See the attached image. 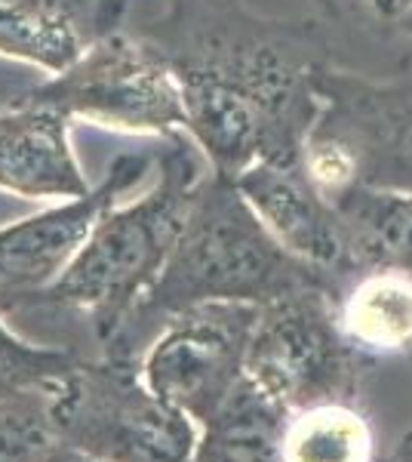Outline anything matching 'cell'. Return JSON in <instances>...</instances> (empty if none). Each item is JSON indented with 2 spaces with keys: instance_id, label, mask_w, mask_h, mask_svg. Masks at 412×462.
Wrapping results in <instances>:
<instances>
[{
  "instance_id": "cell-6",
  "label": "cell",
  "mask_w": 412,
  "mask_h": 462,
  "mask_svg": "<svg viewBox=\"0 0 412 462\" xmlns=\"http://www.w3.org/2000/svg\"><path fill=\"white\" fill-rule=\"evenodd\" d=\"M74 124L167 143L185 133V99L167 56L145 32L96 37L65 71L34 87Z\"/></svg>"
},
{
  "instance_id": "cell-14",
  "label": "cell",
  "mask_w": 412,
  "mask_h": 462,
  "mask_svg": "<svg viewBox=\"0 0 412 462\" xmlns=\"http://www.w3.org/2000/svg\"><path fill=\"white\" fill-rule=\"evenodd\" d=\"M354 272L394 268L412 274V191L354 185L333 200Z\"/></svg>"
},
{
  "instance_id": "cell-11",
  "label": "cell",
  "mask_w": 412,
  "mask_h": 462,
  "mask_svg": "<svg viewBox=\"0 0 412 462\" xmlns=\"http://www.w3.org/2000/svg\"><path fill=\"white\" fill-rule=\"evenodd\" d=\"M231 182L289 256L329 274H357L339 210L317 191L302 163H252Z\"/></svg>"
},
{
  "instance_id": "cell-1",
  "label": "cell",
  "mask_w": 412,
  "mask_h": 462,
  "mask_svg": "<svg viewBox=\"0 0 412 462\" xmlns=\"http://www.w3.org/2000/svg\"><path fill=\"white\" fill-rule=\"evenodd\" d=\"M145 34L185 99V133L213 173L302 163L335 69L320 19H271L243 0H167Z\"/></svg>"
},
{
  "instance_id": "cell-23",
  "label": "cell",
  "mask_w": 412,
  "mask_h": 462,
  "mask_svg": "<svg viewBox=\"0 0 412 462\" xmlns=\"http://www.w3.org/2000/svg\"><path fill=\"white\" fill-rule=\"evenodd\" d=\"M397 28H400L403 34H409V37H412V13H409V16L403 19V22H400V25H397Z\"/></svg>"
},
{
  "instance_id": "cell-18",
  "label": "cell",
  "mask_w": 412,
  "mask_h": 462,
  "mask_svg": "<svg viewBox=\"0 0 412 462\" xmlns=\"http://www.w3.org/2000/svg\"><path fill=\"white\" fill-rule=\"evenodd\" d=\"M80 357L71 348L37 346L22 339L6 315H0V392L43 389L52 392L74 370Z\"/></svg>"
},
{
  "instance_id": "cell-17",
  "label": "cell",
  "mask_w": 412,
  "mask_h": 462,
  "mask_svg": "<svg viewBox=\"0 0 412 462\" xmlns=\"http://www.w3.org/2000/svg\"><path fill=\"white\" fill-rule=\"evenodd\" d=\"M56 444L50 392H0V462H43Z\"/></svg>"
},
{
  "instance_id": "cell-9",
  "label": "cell",
  "mask_w": 412,
  "mask_h": 462,
  "mask_svg": "<svg viewBox=\"0 0 412 462\" xmlns=\"http://www.w3.org/2000/svg\"><path fill=\"white\" fill-rule=\"evenodd\" d=\"M157 167V154L124 152L84 198L47 204L0 226V315L32 309L65 274L87 235L111 204L139 189Z\"/></svg>"
},
{
  "instance_id": "cell-21",
  "label": "cell",
  "mask_w": 412,
  "mask_h": 462,
  "mask_svg": "<svg viewBox=\"0 0 412 462\" xmlns=\"http://www.w3.org/2000/svg\"><path fill=\"white\" fill-rule=\"evenodd\" d=\"M385 462H412V429L397 441L391 457H385Z\"/></svg>"
},
{
  "instance_id": "cell-7",
  "label": "cell",
  "mask_w": 412,
  "mask_h": 462,
  "mask_svg": "<svg viewBox=\"0 0 412 462\" xmlns=\"http://www.w3.org/2000/svg\"><path fill=\"white\" fill-rule=\"evenodd\" d=\"M363 357L342 333L329 284H314L259 309L243 374L283 413L351 401Z\"/></svg>"
},
{
  "instance_id": "cell-3",
  "label": "cell",
  "mask_w": 412,
  "mask_h": 462,
  "mask_svg": "<svg viewBox=\"0 0 412 462\" xmlns=\"http://www.w3.org/2000/svg\"><path fill=\"white\" fill-rule=\"evenodd\" d=\"M206 173L209 163L188 136L167 139L157 152L154 182L99 216L65 274L32 309L69 311L102 348L114 342L160 278Z\"/></svg>"
},
{
  "instance_id": "cell-16",
  "label": "cell",
  "mask_w": 412,
  "mask_h": 462,
  "mask_svg": "<svg viewBox=\"0 0 412 462\" xmlns=\"http://www.w3.org/2000/svg\"><path fill=\"white\" fill-rule=\"evenodd\" d=\"M287 462H372L376 441L366 416L351 401L311 407L287 422Z\"/></svg>"
},
{
  "instance_id": "cell-2",
  "label": "cell",
  "mask_w": 412,
  "mask_h": 462,
  "mask_svg": "<svg viewBox=\"0 0 412 462\" xmlns=\"http://www.w3.org/2000/svg\"><path fill=\"white\" fill-rule=\"evenodd\" d=\"M314 284L329 281L289 256L250 210L237 185L209 170L157 284L102 352L139 361L160 324L176 311L200 302L268 305Z\"/></svg>"
},
{
  "instance_id": "cell-20",
  "label": "cell",
  "mask_w": 412,
  "mask_h": 462,
  "mask_svg": "<svg viewBox=\"0 0 412 462\" xmlns=\"http://www.w3.org/2000/svg\"><path fill=\"white\" fill-rule=\"evenodd\" d=\"M43 462H102V459H96V457H89V453L78 450V447H69V444L59 441Z\"/></svg>"
},
{
  "instance_id": "cell-10",
  "label": "cell",
  "mask_w": 412,
  "mask_h": 462,
  "mask_svg": "<svg viewBox=\"0 0 412 462\" xmlns=\"http://www.w3.org/2000/svg\"><path fill=\"white\" fill-rule=\"evenodd\" d=\"M71 130V117L34 89L0 102V195L41 207L89 195Z\"/></svg>"
},
{
  "instance_id": "cell-19",
  "label": "cell",
  "mask_w": 412,
  "mask_h": 462,
  "mask_svg": "<svg viewBox=\"0 0 412 462\" xmlns=\"http://www.w3.org/2000/svg\"><path fill=\"white\" fill-rule=\"evenodd\" d=\"M366 19L379 25H400L412 13V0H351Z\"/></svg>"
},
{
  "instance_id": "cell-5",
  "label": "cell",
  "mask_w": 412,
  "mask_h": 462,
  "mask_svg": "<svg viewBox=\"0 0 412 462\" xmlns=\"http://www.w3.org/2000/svg\"><path fill=\"white\" fill-rule=\"evenodd\" d=\"M302 170L329 200L354 185L412 191V80L329 71Z\"/></svg>"
},
{
  "instance_id": "cell-4",
  "label": "cell",
  "mask_w": 412,
  "mask_h": 462,
  "mask_svg": "<svg viewBox=\"0 0 412 462\" xmlns=\"http://www.w3.org/2000/svg\"><path fill=\"white\" fill-rule=\"evenodd\" d=\"M62 444L102 462H191L200 426L148 389L136 357H80L50 392Z\"/></svg>"
},
{
  "instance_id": "cell-8",
  "label": "cell",
  "mask_w": 412,
  "mask_h": 462,
  "mask_svg": "<svg viewBox=\"0 0 412 462\" xmlns=\"http://www.w3.org/2000/svg\"><path fill=\"white\" fill-rule=\"evenodd\" d=\"M259 309L250 302H200L169 315L139 355L148 389L204 429L243 383Z\"/></svg>"
},
{
  "instance_id": "cell-12",
  "label": "cell",
  "mask_w": 412,
  "mask_h": 462,
  "mask_svg": "<svg viewBox=\"0 0 412 462\" xmlns=\"http://www.w3.org/2000/svg\"><path fill=\"white\" fill-rule=\"evenodd\" d=\"M126 10L130 0H0V59L52 78L124 28Z\"/></svg>"
},
{
  "instance_id": "cell-22",
  "label": "cell",
  "mask_w": 412,
  "mask_h": 462,
  "mask_svg": "<svg viewBox=\"0 0 412 462\" xmlns=\"http://www.w3.org/2000/svg\"><path fill=\"white\" fill-rule=\"evenodd\" d=\"M311 4L317 6V10L324 13V16H329V19H333V16H339V13H342L344 0H311Z\"/></svg>"
},
{
  "instance_id": "cell-15",
  "label": "cell",
  "mask_w": 412,
  "mask_h": 462,
  "mask_svg": "<svg viewBox=\"0 0 412 462\" xmlns=\"http://www.w3.org/2000/svg\"><path fill=\"white\" fill-rule=\"evenodd\" d=\"M289 416L246 379L200 429L191 462H287L283 435Z\"/></svg>"
},
{
  "instance_id": "cell-13",
  "label": "cell",
  "mask_w": 412,
  "mask_h": 462,
  "mask_svg": "<svg viewBox=\"0 0 412 462\" xmlns=\"http://www.w3.org/2000/svg\"><path fill=\"white\" fill-rule=\"evenodd\" d=\"M342 333L361 357L412 352V274L363 268L335 300Z\"/></svg>"
}]
</instances>
